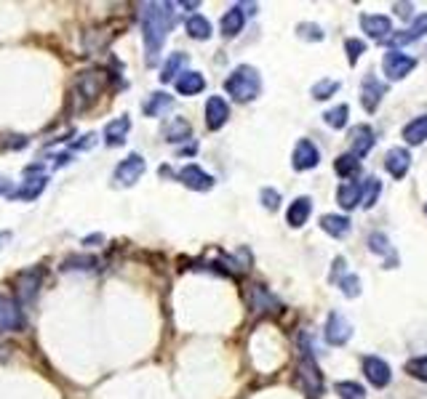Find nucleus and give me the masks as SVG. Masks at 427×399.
I'll return each mask as SVG.
<instances>
[{
    "mask_svg": "<svg viewBox=\"0 0 427 399\" xmlns=\"http://www.w3.org/2000/svg\"><path fill=\"white\" fill-rule=\"evenodd\" d=\"M174 9H176L174 3H144L142 6V38L150 67L158 61L163 43L176 24V11Z\"/></svg>",
    "mask_w": 427,
    "mask_h": 399,
    "instance_id": "nucleus-1",
    "label": "nucleus"
},
{
    "mask_svg": "<svg viewBox=\"0 0 427 399\" xmlns=\"http://www.w3.org/2000/svg\"><path fill=\"white\" fill-rule=\"evenodd\" d=\"M224 90L233 96L235 101H254L262 90V78L254 67L248 64H241L230 72V78L224 80Z\"/></svg>",
    "mask_w": 427,
    "mask_h": 399,
    "instance_id": "nucleus-2",
    "label": "nucleus"
},
{
    "mask_svg": "<svg viewBox=\"0 0 427 399\" xmlns=\"http://www.w3.org/2000/svg\"><path fill=\"white\" fill-rule=\"evenodd\" d=\"M414 67H417V59L403 53L401 48L387 51L385 59H382V72H385L390 80H403L406 75H411Z\"/></svg>",
    "mask_w": 427,
    "mask_h": 399,
    "instance_id": "nucleus-3",
    "label": "nucleus"
},
{
    "mask_svg": "<svg viewBox=\"0 0 427 399\" xmlns=\"http://www.w3.org/2000/svg\"><path fill=\"white\" fill-rule=\"evenodd\" d=\"M144 170H147V165H144L142 155H129V157L121 160L118 168H115V184H118V187H134V184L144 176Z\"/></svg>",
    "mask_w": 427,
    "mask_h": 399,
    "instance_id": "nucleus-4",
    "label": "nucleus"
},
{
    "mask_svg": "<svg viewBox=\"0 0 427 399\" xmlns=\"http://www.w3.org/2000/svg\"><path fill=\"white\" fill-rule=\"evenodd\" d=\"M361 30L366 32L371 40H376V43H390V38L396 35L393 21L382 16V14H363L361 16Z\"/></svg>",
    "mask_w": 427,
    "mask_h": 399,
    "instance_id": "nucleus-5",
    "label": "nucleus"
},
{
    "mask_svg": "<svg viewBox=\"0 0 427 399\" xmlns=\"http://www.w3.org/2000/svg\"><path fill=\"white\" fill-rule=\"evenodd\" d=\"M350 336H353V325L347 322L345 314L342 311H331L328 319H326V341L331 346H345Z\"/></svg>",
    "mask_w": 427,
    "mask_h": 399,
    "instance_id": "nucleus-6",
    "label": "nucleus"
},
{
    "mask_svg": "<svg viewBox=\"0 0 427 399\" xmlns=\"http://www.w3.org/2000/svg\"><path fill=\"white\" fill-rule=\"evenodd\" d=\"M41 285H43V269L35 266V269L21 271L19 279H16V296H19L21 304H32V301L38 299Z\"/></svg>",
    "mask_w": 427,
    "mask_h": 399,
    "instance_id": "nucleus-7",
    "label": "nucleus"
},
{
    "mask_svg": "<svg viewBox=\"0 0 427 399\" xmlns=\"http://www.w3.org/2000/svg\"><path fill=\"white\" fill-rule=\"evenodd\" d=\"M46 184H49V176L41 173V165H30V168H24V184H21V190L14 192V197L35 200L46 190Z\"/></svg>",
    "mask_w": 427,
    "mask_h": 399,
    "instance_id": "nucleus-8",
    "label": "nucleus"
},
{
    "mask_svg": "<svg viewBox=\"0 0 427 399\" xmlns=\"http://www.w3.org/2000/svg\"><path fill=\"white\" fill-rule=\"evenodd\" d=\"M321 162V152L310 139H299L294 147V155H291V165L294 170H313Z\"/></svg>",
    "mask_w": 427,
    "mask_h": 399,
    "instance_id": "nucleus-9",
    "label": "nucleus"
},
{
    "mask_svg": "<svg viewBox=\"0 0 427 399\" xmlns=\"http://www.w3.org/2000/svg\"><path fill=\"white\" fill-rule=\"evenodd\" d=\"M24 328V314H21L19 301L11 296H0V330H21Z\"/></svg>",
    "mask_w": 427,
    "mask_h": 399,
    "instance_id": "nucleus-10",
    "label": "nucleus"
},
{
    "mask_svg": "<svg viewBox=\"0 0 427 399\" xmlns=\"http://www.w3.org/2000/svg\"><path fill=\"white\" fill-rule=\"evenodd\" d=\"M363 373H366V380L376 389H385L387 383L393 380V373H390V365H387L382 357H366L363 359Z\"/></svg>",
    "mask_w": 427,
    "mask_h": 399,
    "instance_id": "nucleus-11",
    "label": "nucleus"
},
{
    "mask_svg": "<svg viewBox=\"0 0 427 399\" xmlns=\"http://www.w3.org/2000/svg\"><path fill=\"white\" fill-rule=\"evenodd\" d=\"M374 144H376V136H374V130H371V125H356V128L350 130V147H353L350 155L356 160L366 157L368 152L374 150Z\"/></svg>",
    "mask_w": 427,
    "mask_h": 399,
    "instance_id": "nucleus-12",
    "label": "nucleus"
},
{
    "mask_svg": "<svg viewBox=\"0 0 427 399\" xmlns=\"http://www.w3.org/2000/svg\"><path fill=\"white\" fill-rule=\"evenodd\" d=\"M107 86V78H104L102 70H91V72H83L78 83H75V90L81 93L83 99H96L99 93L104 90Z\"/></svg>",
    "mask_w": 427,
    "mask_h": 399,
    "instance_id": "nucleus-13",
    "label": "nucleus"
},
{
    "mask_svg": "<svg viewBox=\"0 0 427 399\" xmlns=\"http://www.w3.org/2000/svg\"><path fill=\"white\" fill-rule=\"evenodd\" d=\"M385 90H387L385 83H379L374 75H366V78H363V86H361V104H363V110L376 112L379 101L385 96Z\"/></svg>",
    "mask_w": 427,
    "mask_h": 399,
    "instance_id": "nucleus-14",
    "label": "nucleus"
},
{
    "mask_svg": "<svg viewBox=\"0 0 427 399\" xmlns=\"http://www.w3.org/2000/svg\"><path fill=\"white\" fill-rule=\"evenodd\" d=\"M179 181L193 192H209L214 187V179L204 168H198V165H184L179 170Z\"/></svg>",
    "mask_w": 427,
    "mask_h": 399,
    "instance_id": "nucleus-15",
    "label": "nucleus"
},
{
    "mask_svg": "<svg viewBox=\"0 0 427 399\" xmlns=\"http://www.w3.org/2000/svg\"><path fill=\"white\" fill-rule=\"evenodd\" d=\"M299 375L305 380V389L310 391V397H321V391H323V378H321V370H318L316 359H310L305 349V359H302V365H299Z\"/></svg>",
    "mask_w": 427,
    "mask_h": 399,
    "instance_id": "nucleus-16",
    "label": "nucleus"
},
{
    "mask_svg": "<svg viewBox=\"0 0 427 399\" xmlns=\"http://www.w3.org/2000/svg\"><path fill=\"white\" fill-rule=\"evenodd\" d=\"M408 165H411V155H408V150H403V147H393V150L385 155V168L393 179L398 181L403 179L408 173Z\"/></svg>",
    "mask_w": 427,
    "mask_h": 399,
    "instance_id": "nucleus-17",
    "label": "nucleus"
},
{
    "mask_svg": "<svg viewBox=\"0 0 427 399\" xmlns=\"http://www.w3.org/2000/svg\"><path fill=\"white\" fill-rule=\"evenodd\" d=\"M227 118H230V107H227V101L222 96H211L206 101V125H209V130H219L227 123Z\"/></svg>",
    "mask_w": 427,
    "mask_h": 399,
    "instance_id": "nucleus-18",
    "label": "nucleus"
},
{
    "mask_svg": "<svg viewBox=\"0 0 427 399\" xmlns=\"http://www.w3.org/2000/svg\"><path fill=\"white\" fill-rule=\"evenodd\" d=\"M129 130H131V118H129V115H121V118L110 120L107 128H104L107 147H123L126 139H129Z\"/></svg>",
    "mask_w": 427,
    "mask_h": 399,
    "instance_id": "nucleus-19",
    "label": "nucleus"
},
{
    "mask_svg": "<svg viewBox=\"0 0 427 399\" xmlns=\"http://www.w3.org/2000/svg\"><path fill=\"white\" fill-rule=\"evenodd\" d=\"M310 213H313V200L310 197H296L288 210H286V221H288V227L291 229H302L310 219Z\"/></svg>",
    "mask_w": 427,
    "mask_h": 399,
    "instance_id": "nucleus-20",
    "label": "nucleus"
},
{
    "mask_svg": "<svg viewBox=\"0 0 427 399\" xmlns=\"http://www.w3.org/2000/svg\"><path fill=\"white\" fill-rule=\"evenodd\" d=\"M368 250L385 259V269H396V266H398L396 248L390 245V239H387L385 234H382V232H374V234L368 237Z\"/></svg>",
    "mask_w": 427,
    "mask_h": 399,
    "instance_id": "nucleus-21",
    "label": "nucleus"
},
{
    "mask_svg": "<svg viewBox=\"0 0 427 399\" xmlns=\"http://www.w3.org/2000/svg\"><path fill=\"white\" fill-rule=\"evenodd\" d=\"M243 24H246V6H233V9L227 11L222 16V35L224 38H235L238 32L243 30Z\"/></svg>",
    "mask_w": 427,
    "mask_h": 399,
    "instance_id": "nucleus-22",
    "label": "nucleus"
},
{
    "mask_svg": "<svg viewBox=\"0 0 427 399\" xmlns=\"http://www.w3.org/2000/svg\"><path fill=\"white\" fill-rule=\"evenodd\" d=\"M425 35H427V14H419L417 19L411 21V27L403 32H398V35H393L390 43H393V46H406V43L425 38Z\"/></svg>",
    "mask_w": 427,
    "mask_h": 399,
    "instance_id": "nucleus-23",
    "label": "nucleus"
},
{
    "mask_svg": "<svg viewBox=\"0 0 427 399\" xmlns=\"http://www.w3.org/2000/svg\"><path fill=\"white\" fill-rule=\"evenodd\" d=\"M206 88V78L201 72H182L179 78H176V90L182 93V96H195V93H201Z\"/></svg>",
    "mask_w": 427,
    "mask_h": 399,
    "instance_id": "nucleus-24",
    "label": "nucleus"
},
{
    "mask_svg": "<svg viewBox=\"0 0 427 399\" xmlns=\"http://www.w3.org/2000/svg\"><path fill=\"white\" fill-rule=\"evenodd\" d=\"M321 229L331 237L342 239L345 234H350V219L347 216H336V213H326L321 216Z\"/></svg>",
    "mask_w": 427,
    "mask_h": 399,
    "instance_id": "nucleus-25",
    "label": "nucleus"
},
{
    "mask_svg": "<svg viewBox=\"0 0 427 399\" xmlns=\"http://www.w3.org/2000/svg\"><path fill=\"white\" fill-rule=\"evenodd\" d=\"M336 202L345 210H353L356 205H361V184L356 181H342L336 190Z\"/></svg>",
    "mask_w": 427,
    "mask_h": 399,
    "instance_id": "nucleus-26",
    "label": "nucleus"
},
{
    "mask_svg": "<svg viewBox=\"0 0 427 399\" xmlns=\"http://www.w3.org/2000/svg\"><path fill=\"white\" fill-rule=\"evenodd\" d=\"M382 195V181L376 179V176H368L363 184H361V208H374L376 200Z\"/></svg>",
    "mask_w": 427,
    "mask_h": 399,
    "instance_id": "nucleus-27",
    "label": "nucleus"
},
{
    "mask_svg": "<svg viewBox=\"0 0 427 399\" xmlns=\"http://www.w3.org/2000/svg\"><path fill=\"white\" fill-rule=\"evenodd\" d=\"M171 107H174V96H169V93L158 90V93H153V96H150V101L144 104V115H147V118H161L163 112H169Z\"/></svg>",
    "mask_w": 427,
    "mask_h": 399,
    "instance_id": "nucleus-28",
    "label": "nucleus"
},
{
    "mask_svg": "<svg viewBox=\"0 0 427 399\" xmlns=\"http://www.w3.org/2000/svg\"><path fill=\"white\" fill-rule=\"evenodd\" d=\"M184 30H187V35L193 40H209L211 38V21L206 19V16H201V14H193L187 19V24H184Z\"/></svg>",
    "mask_w": 427,
    "mask_h": 399,
    "instance_id": "nucleus-29",
    "label": "nucleus"
},
{
    "mask_svg": "<svg viewBox=\"0 0 427 399\" xmlns=\"http://www.w3.org/2000/svg\"><path fill=\"white\" fill-rule=\"evenodd\" d=\"M403 139L406 144H422L427 139V115H419L403 128Z\"/></svg>",
    "mask_w": 427,
    "mask_h": 399,
    "instance_id": "nucleus-30",
    "label": "nucleus"
},
{
    "mask_svg": "<svg viewBox=\"0 0 427 399\" xmlns=\"http://www.w3.org/2000/svg\"><path fill=\"white\" fill-rule=\"evenodd\" d=\"M166 141H171V144H179V141L190 139V133H193V128H190V123L184 118H174L169 125H166Z\"/></svg>",
    "mask_w": 427,
    "mask_h": 399,
    "instance_id": "nucleus-31",
    "label": "nucleus"
},
{
    "mask_svg": "<svg viewBox=\"0 0 427 399\" xmlns=\"http://www.w3.org/2000/svg\"><path fill=\"white\" fill-rule=\"evenodd\" d=\"M184 64H187V56H184V53H171V56H169V61L163 64V70H161L163 83H171V80H176V75H182Z\"/></svg>",
    "mask_w": 427,
    "mask_h": 399,
    "instance_id": "nucleus-32",
    "label": "nucleus"
},
{
    "mask_svg": "<svg viewBox=\"0 0 427 399\" xmlns=\"http://www.w3.org/2000/svg\"><path fill=\"white\" fill-rule=\"evenodd\" d=\"M334 391L339 394V399H366V389L356 380H339Z\"/></svg>",
    "mask_w": 427,
    "mask_h": 399,
    "instance_id": "nucleus-33",
    "label": "nucleus"
},
{
    "mask_svg": "<svg viewBox=\"0 0 427 399\" xmlns=\"http://www.w3.org/2000/svg\"><path fill=\"white\" fill-rule=\"evenodd\" d=\"M347 115H350V107H347V104H336L334 110L326 112L323 120H326V125H328V128L339 130V128H345L347 125Z\"/></svg>",
    "mask_w": 427,
    "mask_h": 399,
    "instance_id": "nucleus-34",
    "label": "nucleus"
},
{
    "mask_svg": "<svg viewBox=\"0 0 427 399\" xmlns=\"http://www.w3.org/2000/svg\"><path fill=\"white\" fill-rule=\"evenodd\" d=\"M334 170L339 179H350V176H356L358 173V160L353 155H339L334 160Z\"/></svg>",
    "mask_w": 427,
    "mask_h": 399,
    "instance_id": "nucleus-35",
    "label": "nucleus"
},
{
    "mask_svg": "<svg viewBox=\"0 0 427 399\" xmlns=\"http://www.w3.org/2000/svg\"><path fill=\"white\" fill-rule=\"evenodd\" d=\"M336 90H339V80H331V78L318 80L316 86H313V99L326 101V99H331Z\"/></svg>",
    "mask_w": 427,
    "mask_h": 399,
    "instance_id": "nucleus-36",
    "label": "nucleus"
},
{
    "mask_svg": "<svg viewBox=\"0 0 427 399\" xmlns=\"http://www.w3.org/2000/svg\"><path fill=\"white\" fill-rule=\"evenodd\" d=\"M406 373L411 375V378L417 380H427V354H422V357H414L406 362Z\"/></svg>",
    "mask_w": 427,
    "mask_h": 399,
    "instance_id": "nucleus-37",
    "label": "nucleus"
},
{
    "mask_svg": "<svg viewBox=\"0 0 427 399\" xmlns=\"http://www.w3.org/2000/svg\"><path fill=\"white\" fill-rule=\"evenodd\" d=\"M336 285L342 288L345 299H358V296H361V279H358L356 274H345Z\"/></svg>",
    "mask_w": 427,
    "mask_h": 399,
    "instance_id": "nucleus-38",
    "label": "nucleus"
},
{
    "mask_svg": "<svg viewBox=\"0 0 427 399\" xmlns=\"http://www.w3.org/2000/svg\"><path fill=\"white\" fill-rule=\"evenodd\" d=\"M296 35L302 40H313V43H321V40H323V30H321L318 24H310V21L296 24Z\"/></svg>",
    "mask_w": 427,
    "mask_h": 399,
    "instance_id": "nucleus-39",
    "label": "nucleus"
},
{
    "mask_svg": "<svg viewBox=\"0 0 427 399\" xmlns=\"http://www.w3.org/2000/svg\"><path fill=\"white\" fill-rule=\"evenodd\" d=\"M96 266V259L94 256H70V259H64L61 264V269H94Z\"/></svg>",
    "mask_w": 427,
    "mask_h": 399,
    "instance_id": "nucleus-40",
    "label": "nucleus"
},
{
    "mask_svg": "<svg viewBox=\"0 0 427 399\" xmlns=\"http://www.w3.org/2000/svg\"><path fill=\"white\" fill-rule=\"evenodd\" d=\"M345 51H347V61L350 64H356L361 56H363V51H366V43L358 38H347L345 40Z\"/></svg>",
    "mask_w": 427,
    "mask_h": 399,
    "instance_id": "nucleus-41",
    "label": "nucleus"
},
{
    "mask_svg": "<svg viewBox=\"0 0 427 399\" xmlns=\"http://www.w3.org/2000/svg\"><path fill=\"white\" fill-rule=\"evenodd\" d=\"M259 197H262V205H265L267 210H278V205H281V195H278V190H270V187H265Z\"/></svg>",
    "mask_w": 427,
    "mask_h": 399,
    "instance_id": "nucleus-42",
    "label": "nucleus"
},
{
    "mask_svg": "<svg viewBox=\"0 0 427 399\" xmlns=\"http://www.w3.org/2000/svg\"><path fill=\"white\" fill-rule=\"evenodd\" d=\"M345 259H342V256H339V259L334 261V269H331V274H328V279H331V282H339V279L345 277Z\"/></svg>",
    "mask_w": 427,
    "mask_h": 399,
    "instance_id": "nucleus-43",
    "label": "nucleus"
},
{
    "mask_svg": "<svg viewBox=\"0 0 427 399\" xmlns=\"http://www.w3.org/2000/svg\"><path fill=\"white\" fill-rule=\"evenodd\" d=\"M94 139H96V136H83V141H78V144H75V150H89V147H94Z\"/></svg>",
    "mask_w": 427,
    "mask_h": 399,
    "instance_id": "nucleus-44",
    "label": "nucleus"
},
{
    "mask_svg": "<svg viewBox=\"0 0 427 399\" xmlns=\"http://www.w3.org/2000/svg\"><path fill=\"white\" fill-rule=\"evenodd\" d=\"M0 195H14V192H11V181L3 179V176H0Z\"/></svg>",
    "mask_w": 427,
    "mask_h": 399,
    "instance_id": "nucleus-45",
    "label": "nucleus"
},
{
    "mask_svg": "<svg viewBox=\"0 0 427 399\" xmlns=\"http://www.w3.org/2000/svg\"><path fill=\"white\" fill-rule=\"evenodd\" d=\"M425 210H427V205H425Z\"/></svg>",
    "mask_w": 427,
    "mask_h": 399,
    "instance_id": "nucleus-46",
    "label": "nucleus"
}]
</instances>
